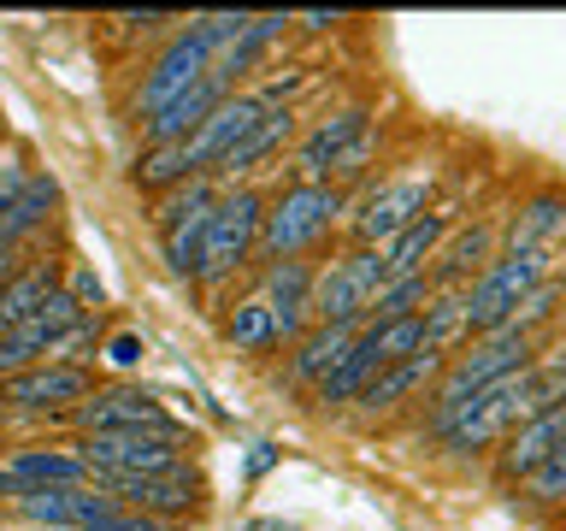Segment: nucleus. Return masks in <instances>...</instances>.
<instances>
[{
  "label": "nucleus",
  "instance_id": "1",
  "mask_svg": "<svg viewBox=\"0 0 566 531\" xmlns=\"http://www.w3.org/2000/svg\"><path fill=\"white\" fill-rule=\"evenodd\" d=\"M531 414H537V389H531V366H525V372H513V378L467 396L449 419L424 425V442H437L449 460H478V455H490L495 442H502L520 419H531Z\"/></svg>",
  "mask_w": 566,
  "mask_h": 531
},
{
  "label": "nucleus",
  "instance_id": "2",
  "mask_svg": "<svg viewBox=\"0 0 566 531\" xmlns=\"http://www.w3.org/2000/svg\"><path fill=\"white\" fill-rule=\"evenodd\" d=\"M348 212V189L331 184H283L265 195V225H260V248L254 260H307V248H318L343 225Z\"/></svg>",
  "mask_w": 566,
  "mask_h": 531
},
{
  "label": "nucleus",
  "instance_id": "3",
  "mask_svg": "<svg viewBox=\"0 0 566 531\" xmlns=\"http://www.w3.org/2000/svg\"><path fill=\"white\" fill-rule=\"evenodd\" d=\"M265 195L260 184H230L207 212V237H201V266H195V283L201 290H219L254 260L260 248V225H265Z\"/></svg>",
  "mask_w": 566,
  "mask_h": 531
},
{
  "label": "nucleus",
  "instance_id": "4",
  "mask_svg": "<svg viewBox=\"0 0 566 531\" xmlns=\"http://www.w3.org/2000/svg\"><path fill=\"white\" fill-rule=\"evenodd\" d=\"M389 283V266H384V248H343V254H331L325 266H313V325H366L371 313V295H378Z\"/></svg>",
  "mask_w": 566,
  "mask_h": 531
},
{
  "label": "nucleus",
  "instance_id": "5",
  "mask_svg": "<svg viewBox=\"0 0 566 531\" xmlns=\"http://www.w3.org/2000/svg\"><path fill=\"white\" fill-rule=\"evenodd\" d=\"M560 266V248H531V254H495L484 272L467 283V331L472 336H490V331H507V313L537 290L543 278H555Z\"/></svg>",
  "mask_w": 566,
  "mask_h": 531
},
{
  "label": "nucleus",
  "instance_id": "6",
  "mask_svg": "<svg viewBox=\"0 0 566 531\" xmlns=\"http://www.w3.org/2000/svg\"><path fill=\"white\" fill-rule=\"evenodd\" d=\"M207 65H212V42H207V30L195 24V18H184L166 42H159V53L148 60V71H142V83L130 88V118L136 124H148L154 113H166V106L184 95V88H195L207 77Z\"/></svg>",
  "mask_w": 566,
  "mask_h": 531
},
{
  "label": "nucleus",
  "instance_id": "7",
  "mask_svg": "<svg viewBox=\"0 0 566 531\" xmlns=\"http://www.w3.org/2000/svg\"><path fill=\"white\" fill-rule=\"evenodd\" d=\"M437 201V171H401V177H378L354 207L348 219V242L354 248H389L401 237L407 225L419 219V212H431Z\"/></svg>",
  "mask_w": 566,
  "mask_h": 531
},
{
  "label": "nucleus",
  "instance_id": "8",
  "mask_svg": "<svg viewBox=\"0 0 566 531\" xmlns=\"http://www.w3.org/2000/svg\"><path fill=\"white\" fill-rule=\"evenodd\" d=\"M71 449L83 455L88 478H95V472L154 478V472L189 467V449H184V442H177V437H154V431H83V437H71Z\"/></svg>",
  "mask_w": 566,
  "mask_h": 531
},
{
  "label": "nucleus",
  "instance_id": "9",
  "mask_svg": "<svg viewBox=\"0 0 566 531\" xmlns=\"http://www.w3.org/2000/svg\"><path fill=\"white\" fill-rule=\"evenodd\" d=\"M71 431H154V437H177V442H189V425L184 419H171L166 407H159L148 389H130V384H106L95 389L83 407H71L65 414Z\"/></svg>",
  "mask_w": 566,
  "mask_h": 531
},
{
  "label": "nucleus",
  "instance_id": "10",
  "mask_svg": "<svg viewBox=\"0 0 566 531\" xmlns=\"http://www.w3.org/2000/svg\"><path fill=\"white\" fill-rule=\"evenodd\" d=\"M95 490H106L118 508H130V513H154V520H195L207 502V490H201V472H195V460L189 467H177V472H154V478H118V472H95L88 478Z\"/></svg>",
  "mask_w": 566,
  "mask_h": 531
},
{
  "label": "nucleus",
  "instance_id": "11",
  "mask_svg": "<svg viewBox=\"0 0 566 531\" xmlns=\"http://www.w3.org/2000/svg\"><path fill=\"white\" fill-rule=\"evenodd\" d=\"M371 131V101H336L325 118L301 124L295 148H290V184H325V171L336 166V154L348 142H360Z\"/></svg>",
  "mask_w": 566,
  "mask_h": 531
},
{
  "label": "nucleus",
  "instance_id": "12",
  "mask_svg": "<svg viewBox=\"0 0 566 531\" xmlns=\"http://www.w3.org/2000/svg\"><path fill=\"white\" fill-rule=\"evenodd\" d=\"M95 372L88 366H30V372H18V378L0 384V407L7 414H35V419H60L71 414V407H83L88 396H95Z\"/></svg>",
  "mask_w": 566,
  "mask_h": 531
},
{
  "label": "nucleus",
  "instance_id": "13",
  "mask_svg": "<svg viewBox=\"0 0 566 531\" xmlns=\"http://www.w3.org/2000/svg\"><path fill=\"white\" fill-rule=\"evenodd\" d=\"M442 366H449V354H437V348H419V354H407V361L384 366L378 378L360 389V402H354V419H360V425H378V419H389V414H401V407L424 402V396L437 389Z\"/></svg>",
  "mask_w": 566,
  "mask_h": 531
},
{
  "label": "nucleus",
  "instance_id": "14",
  "mask_svg": "<svg viewBox=\"0 0 566 531\" xmlns=\"http://www.w3.org/2000/svg\"><path fill=\"white\" fill-rule=\"evenodd\" d=\"M295 136H301V106H277V113H265L254 131H248L237 148H230L224 159H219V184L230 189V184H254V171H265V166H283V154L295 148Z\"/></svg>",
  "mask_w": 566,
  "mask_h": 531
},
{
  "label": "nucleus",
  "instance_id": "15",
  "mask_svg": "<svg viewBox=\"0 0 566 531\" xmlns=\"http://www.w3.org/2000/svg\"><path fill=\"white\" fill-rule=\"evenodd\" d=\"M495 254H502V212H484V219H472V225H454V237L437 248V260L424 278H431V290H467Z\"/></svg>",
  "mask_w": 566,
  "mask_h": 531
},
{
  "label": "nucleus",
  "instance_id": "16",
  "mask_svg": "<svg viewBox=\"0 0 566 531\" xmlns=\"http://www.w3.org/2000/svg\"><path fill=\"white\" fill-rule=\"evenodd\" d=\"M560 437H566V402H555V407H543V414L520 419L502 442H495V478H502V485H525V478L537 472L548 455H555Z\"/></svg>",
  "mask_w": 566,
  "mask_h": 531
},
{
  "label": "nucleus",
  "instance_id": "17",
  "mask_svg": "<svg viewBox=\"0 0 566 531\" xmlns=\"http://www.w3.org/2000/svg\"><path fill=\"white\" fill-rule=\"evenodd\" d=\"M265 118V106L248 95V88H237V95H224L219 106L207 113V124L184 142V154H189V171H219V159L237 148V142L254 131V124Z\"/></svg>",
  "mask_w": 566,
  "mask_h": 531
},
{
  "label": "nucleus",
  "instance_id": "18",
  "mask_svg": "<svg viewBox=\"0 0 566 531\" xmlns=\"http://www.w3.org/2000/svg\"><path fill=\"white\" fill-rule=\"evenodd\" d=\"M566 242V189L543 184L531 189L513 219H502V254H531V248H560Z\"/></svg>",
  "mask_w": 566,
  "mask_h": 531
},
{
  "label": "nucleus",
  "instance_id": "19",
  "mask_svg": "<svg viewBox=\"0 0 566 531\" xmlns=\"http://www.w3.org/2000/svg\"><path fill=\"white\" fill-rule=\"evenodd\" d=\"M354 325H313L301 343H290L283 348V372H277V384L283 389H295V396H313L318 384L336 372V361L348 354V343H354Z\"/></svg>",
  "mask_w": 566,
  "mask_h": 531
},
{
  "label": "nucleus",
  "instance_id": "20",
  "mask_svg": "<svg viewBox=\"0 0 566 531\" xmlns=\"http://www.w3.org/2000/svg\"><path fill=\"white\" fill-rule=\"evenodd\" d=\"M454 225H460V201H431V212H419V219H413V225H407L396 242L384 248V266H389V278L431 272L437 248L454 237Z\"/></svg>",
  "mask_w": 566,
  "mask_h": 531
},
{
  "label": "nucleus",
  "instance_id": "21",
  "mask_svg": "<svg viewBox=\"0 0 566 531\" xmlns=\"http://www.w3.org/2000/svg\"><path fill=\"white\" fill-rule=\"evenodd\" d=\"M0 467H7L24 490H77V485H88V467H83V455L71 449V442H24V449H12Z\"/></svg>",
  "mask_w": 566,
  "mask_h": 531
},
{
  "label": "nucleus",
  "instance_id": "22",
  "mask_svg": "<svg viewBox=\"0 0 566 531\" xmlns=\"http://www.w3.org/2000/svg\"><path fill=\"white\" fill-rule=\"evenodd\" d=\"M60 201H65V189H60V177L53 171H30L24 177V189L12 195V207H7V219H0V248H24L42 237V230L53 225V212H60Z\"/></svg>",
  "mask_w": 566,
  "mask_h": 531
},
{
  "label": "nucleus",
  "instance_id": "23",
  "mask_svg": "<svg viewBox=\"0 0 566 531\" xmlns=\"http://www.w3.org/2000/svg\"><path fill=\"white\" fill-rule=\"evenodd\" d=\"M224 95H237V83L219 77V71L207 65V77H201V83L184 88V95H177V101L166 106V113H154L148 124H142V142H189V136L201 131L207 113H212V106H219Z\"/></svg>",
  "mask_w": 566,
  "mask_h": 531
},
{
  "label": "nucleus",
  "instance_id": "24",
  "mask_svg": "<svg viewBox=\"0 0 566 531\" xmlns=\"http://www.w3.org/2000/svg\"><path fill=\"white\" fill-rule=\"evenodd\" d=\"M290 30H295L290 12H248V30L224 53H212V71L242 88V77H254V71L265 65V53H272L277 42H290Z\"/></svg>",
  "mask_w": 566,
  "mask_h": 531
},
{
  "label": "nucleus",
  "instance_id": "25",
  "mask_svg": "<svg viewBox=\"0 0 566 531\" xmlns=\"http://www.w3.org/2000/svg\"><path fill=\"white\" fill-rule=\"evenodd\" d=\"M378 372H384V361H378V348H371V343H366V331H360V336L348 343V354L336 361V372L313 389L307 402L318 407V414H343V407L360 402V389H366L371 378H378Z\"/></svg>",
  "mask_w": 566,
  "mask_h": 531
},
{
  "label": "nucleus",
  "instance_id": "26",
  "mask_svg": "<svg viewBox=\"0 0 566 531\" xmlns=\"http://www.w3.org/2000/svg\"><path fill=\"white\" fill-rule=\"evenodd\" d=\"M219 336L237 354H277V313L265 308L260 295H237V301H224V319H219Z\"/></svg>",
  "mask_w": 566,
  "mask_h": 531
},
{
  "label": "nucleus",
  "instance_id": "27",
  "mask_svg": "<svg viewBox=\"0 0 566 531\" xmlns=\"http://www.w3.org/2000/svg\"><path fill=\"white\" fill-rule=\"evenodd\" d=\"M60 278H65V260H24V272H18L7 290H0V331L7 325H24V319L42 308V301L60 290Z\"/></svg>",
  "mask_w": 566,
  "mask_h": 531
},
{
  "label": "nucleus",
  "instance_id": "28",
  "mask_svg": "<svg viewBox=\"0 0 566 531\" xmlns=\"http://www.w3.org/2000/svg\"><path fill=\"white\" fill-rule=\"evenodd\" d=\"M254 295L277 319L307 313V301H313V260H265L260 278H254Z\"/></svg>",
  "mask_w": 566,
  "mask_h": 531
},
{
  "label": "nucleus",
  "instance_id": "29",
  "mask_svg": "<svg viewBox=\"0 0 566 531\" xmlns=\"http://www.w3.org/2000/svg\"><path fill=\"white\" fill-rule=\"evenodd\" d=\"M184 177H195L184 142H142V154H136V166H130V189H142L154 201V195L177 189Z\"/></svg>",
  "mask_w": 566,
  "mask_h": 531
},
{
  "label": "nucleus",
  "instance_id": "30",
  "mask_svg": "<svg viewBox=\"0 0 566 531\" xmlns=\"http://www.w3.org/2000/svg\"><path fill=\"white\" fill-rule=\"evenodd\" d=\"M219 195H224V184H219L212 171H195V177H184L177 189L154 195V212H148L154 237H159V230H171V225H184V219H195V212H207Z\"/></svg>",
  "mask_w": 566,
  "mask_h": 531
},
{
  "label": "nucleus",
  "instance_id": "31",
  "mask_svg": "<svg viewBox=\"0 0 566 531\" xmlns=\"http://www.w3.org/2000/svg\"><path fill=\"white\" fill-rule=\"evenodd\" d=\"M424 348H437V354H460L472 343V331H467V290H437L431 301H424Z\"/></svg>",
  "mask_w": 566,
  "mask_h": 531
},
{
  "label": "nucleus",
  "instance_id": "32",
  "mask_svg": "<svg viewBox=\"0 0 566 531\" xmlns=\"http://www.w3.org/2000/svg\"><path fill=\"white\" fill-rule=\"evenodd\" d=\"M325 77L318 65H307V60H290V65H265L260 71V83H248V95H254L265 113H277V106H301V95Z\"/></svg>",
  "mask_w": 566,
  "mask_h": 531
},
{
  "label": "nucleus",
  "instance_id": "33",
  "mask_svg": "<svg viewBox=\"0 0 566 531\" xmlns=\"http://www.w3.org/2000/svg\"><path fill=\"white\" fill-rule=\"evenodd\" d=\"M207 212H195V219L159 230V260H166V272L177 283H195V266H201V237H207Z\"/></svg>",
  "mask_w": 566,
  "mask_h": 531
},
{
  "label": "nucleus",
  "instance_id": "34",
  "mask_svg": "<svg viewBox=\"0 0 566 531\" xmlns=\"http://www.w3.org/2000/svg\"><path fill=\"white\" fill-rule=\"evenodd\" d=\"M431 278L424 272H407V278H389L378 295H371V313L366 325H384V319H407V313H424V301H431Z\"/></svg>",
  "mask_w": 566,
  "mask_h": 531
},
{
  "label": "nucleus",
  "instance_id": "35",
  "mask_svg": "<svg viewBox=\"0 0 566 531\" xmlns=\"http://www.w3.org/2000/svg\"><path fill=\"white\" fill-rule=\"evenodd\" d=\"M77 490H30V496H18L12 508H18V520L35 525V531H77L71 525L77 520Z\"/></svg>",
  "mask_w": 566,
  "mask_h": 531
},
{
  "label": "nucleus",
  "instance_id": "36",
  "mask_svg": "<svg viewBox=\"0 0 566 531\" xmlns=\"http://www.w3.org/2000/svg\"><path fill=\"white\" fill-rule=\"evenodd\" d=\"M560 301H566V278L555 272V278H543V283H537V290H531V295L520 301V308H513V313H507V331H525V336H543V325H548V319H555V313H560Z\"/></svg>",
  "mask_w": 566,
  "mask_h": 531
},
{
  "label": "nucleus",
  "instance_id": "37",
  "mask_svg": "<svg viewBox=\"0 0 566 531\" xmlns=\"http://www.w3.org/2000/svg\"><path fill=\"white\" fill-rule=\"evenodd\" d=\"M95 354H101V313H88V319H77L71 331L53 336L48 361H53V366H88V372H95Z\"/></svg>",
  "mask_w": 566,
  "mask_h": 531
},
{
  "label": "nucleus",
  "instance_id": "38",
  "mask_svg": "<svg viewBox=\"0 0 566 531\" xmlns=\"http://www.w3.org/2000/svg\"><path fill=\"white\" fill-rule=\"evenodd\" d=\"M378 148H384V136H378V124H371V131H366L360 142H348V148L336 154V166L325 171V184H331V189H343L348 177H360V171H366V159L378 154Z\"/></svg>",
  "mask_w": 566,
  "mask_h": 531
},
{
  "label": "nucleus",
  "instance_id": "39",
  "mask_svg": "<svg viewBox=\"0 0 566 531\" xmlns=\"http://www.w3.org/2000/svg\"><path fill=\"white\" fill-rule=\"evenodd\" d=\"M60 290L77 301L83 313H101V301H106L101 278H95V266H83V260H65V283H60Z\"/></svg>",
  "mask_w": 566,
  "mask_h": 531
},
{
  "label": "nucleus",
  "instance_id": "40",
  "mask_svg": "<svg viewBox=\"0 0 566 531\" xmlns=\"http://www.w3.org/2000/svg\"><path fill=\"white\" fill-rule=\"evenodd\" d=\"M142 354H148V336H142V331H118V336H106V343H101V361L118 366V372L142 366Z\"/></svg>",
  "mask_w": 566,
  "mask_h": 531
},
{
  "label": "nucleus",
  "instance_id": "41",
  "mask_svg": "<svg viewBox=\"0 0 566 531\" xmlns=\"http://www.w3.org/2000/svg\"><path fill=\"white\" fill-rule=\"evenodd\" d=\"M101 531H184V525H177V520H154V513H130V508H118Z\"/></svg>",
  "mask_w": 566,
  "mask_h": 531
},
{
  "label": "nucleus",
  "instance_id": "42",
  "mask_svg": "<svg viewBox=\"0 0 566 531\" xmlns=\"http://www.w3.org/2000/svg\"><path fill=\"white\" fill-rule=\"evenodd\" d=\"M290 24L301 35H331L336 24H348V12H290Z\"/></svg>",
  "mask_w": 566,
  "mask_h": 531
},
{
  "label": "nucleus",
  "instance_id": "43",
  "mask_svg": "<svg viewBox=\"0 0 566 531\" xmlns=\"http://www.w3.org/2000/svg\"><path fill=\"white\" fill-rule=\"evenodd\" d=\"M272 460H277V442H254V449H248V478H265Z\"/></svg>",
  "mask_w": 566,
  "mask_h": 531
},
{
  "label": "nucleus",
  "instance_id": "44",
  "mask_svg": "<svg viewBox=\"0 0 566 531\" xmlns=\"http://www.w3.org/2000/svg\"><path fill=\"white\" fill-rule=\"evenodd\" d=\"M242 531H290V525H283V520H248Z\"/></svg>",
  "mask_w": 566,
  "mask_h": 531
}]
</instances>
